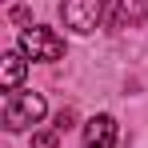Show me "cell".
Masks as SVG:
<instances>
[{"label": "cell", "mask_w": 148, "mask_h": 148, "mask_svg": "<svg viewBox=\"0 0 148 148\" xmlns=\"http://www.w3.org/2000/svg\"><path fill=\"white\" fill-rule=\"evenodd\" d=\"M44 112H48V104L40 92H8V104H4V128L8 132H20L28 124H40L44 120Z\"/></svg>", "instance_id": "1"}, {"label": "cell", "mask_w": 148, "mask_h": 148, "mask_svg": "<svg viewBox=\"0 0 148 148\" xmlns=\"http://www.w3.org/2000/svg\"><path fill=\"white\" fill-rule=\"evenodd\" d=\"M20 52H24V56H32V60L52 64V60H60V56H64V40H60L52 28L32 24V28H24V32H20Z\"/></svg>", "instance_id": "2"}, {"label": "cell", "mask_w": 148, "mask_h": 148, "mask_svg": "<svg viewBox=\"0 0 148 148\" xmlns=\"http://www.w3.org/2000/svg\"><path fill=\"white\" fill-rule=\"evenodd\" d=\"M60 16H64V28L88 36L96 20H104V0H60Z\"/></svg>", "instance_id": "3"}, {"label": "cell", "mask_w": 148, "mask_h": 148, "mask_svg": "<svg viewBox=\"0 0 148 148\" xmlns=\"http://www.w3.org/2000/svg\"><path fill=\"white\" fill-rule=\"evenodd\" d=\"M148 16V0H104V24L108 28H136Z\"/></svg>", "instance_id": "4"}, {"label": "cell", "mask_w": 148, "mask_h": 148, "mask_svg": "<svg viewBox=\"0 0 148 148\" xmlns=\"http://www.w3.org/2000/svg\"><path fill=\"white\" fill-rule=\"evenodd\" d=\"M84 148H116V120L112 116H92L84 124Z\"/></svg>", "instance_id": "5"}, {"label": "cell", "mask_w": 148, "mask_h": 148, "mask_svg": "<svg viewBox=\"0 0 148 148\" xmlns=\"http://www.w3.org/2000/svg\"><path fill=\"white\" fill-rule=\"evenodd\" d=\"M24 72H28L24 52H8V56L0 60V84H4V92H16L20 80H24Z\"/></svg>", "instance_id": "6"}, {"label": "cell", "mask_w": 148, "mask_h": 148, "mask_svg": "<svg viewBox=\"0 0 148 148\" xmlns=\"http://www.w3.org/2000/svg\"><path fill=\"white\" fill-rule=\"evenodd\" d=\"M56 144H60V132H56V128L36 132V136H32V148H56Z\"/></svg>", "instance_id": "7"}, {"label": "cell", "mask_w": 148, "mask_h": 148, "mask_svg": "<svg viewBox=\"0 0 148 148\" xmlns=\"http://www.w3.org/2000/svg\"><path fill=\"white\" fill-rule=\"evenodd\" d=\"M64 128H72V112H68V108L56 116V132H64Z\"/></svg>", "instance_id": "8"}, {"label": "cell", "mask_w": 148, "mask_h": 148, "mask_svg": "<svg viewBox=\"0 0 148 148\" xmlns=\"http://www.w3.org/2000/svg\"><path fill=\"white\" fill-rule=\"evenodd\" d=\"M12 20H16V24H28L32 12H28V8H12Z\"/></svg>", "instance_id": "9"}]
</instances>
